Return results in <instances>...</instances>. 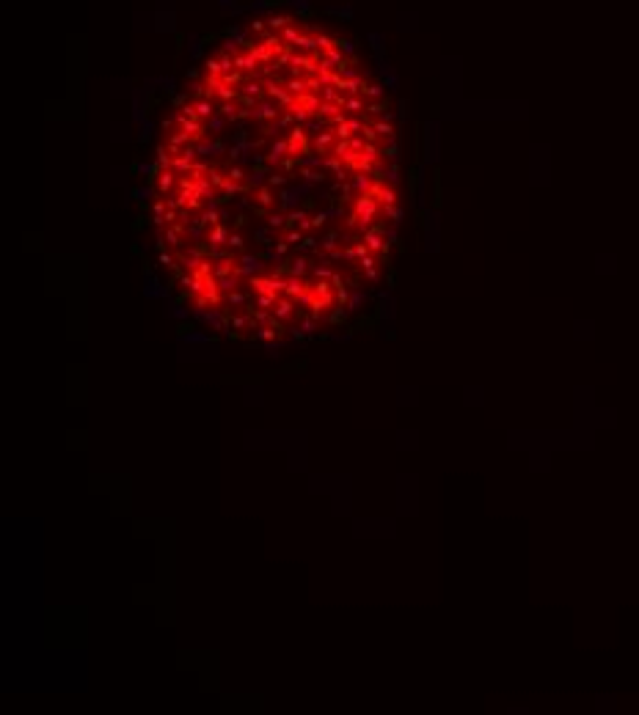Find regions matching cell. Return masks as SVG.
Returning a JSON list of instances; mask_svg holds the SVG:
<instances>
[{
    "mask_svg": "<svg viewBox=\"0 0 639 715\" xmlns=\"http://www.w3.org/2000/svg\"><path fill=\"white\" fill-rule=\"evenodd\" d=\"M155 163L160 265L201 311L292 278L350 300L400 221L383 86L333 31L271 17L231 34L177 99ZM245 309V311H248Z\"/></svg>",
    "mask_w": 639,
    "mask_h": 715,
    "instance_id": "1",
    "label": "cell"
}]
</instances>
